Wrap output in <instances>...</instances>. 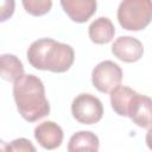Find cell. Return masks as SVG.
<instances>
[{"label": "cell", "instance_id": "cell-1", "mask_svg": "<svg viewBox=\"0 0 152 152\" xmlns=\"http://www.w3.org/2000/svg\"><path fill=\"white\" fill-rule=\"evenodd\" d=\"M13 97L19 114L28 122L37 121L50 113L44 83L32 74H24L13 83Z\"/></svg>", "mask_w": 152, "mask_h": 152}, {"label": "cell", "instance_id": "cell-2", "mask_svg": "<svg viewBox=\"0 0 152 152\" xmlns=\"http://www.w3.org/2000/svg\"><path fill=\"white\" fill-rule=\"evenodd\" d=\"M26 56L33 68L52 72H65L70 69L75 59L74 49L69 44L51 38L34 40L28 46Z\"/></svg>", "mask_w": 152, "mask_h": 152}, {"label": "cell", "instance_id": "cell-3", "mask_svg": "<svg viewBox=\"0 0 152 152\" xmlns=\"http://www.w3.org/2000/svg\"><path fill=\"white\" fill-rule=\"evenodd\" d=\"M151 19L152 4L150 0H124L118 7V20L125 30H142Z\"/></svg>", "mask_w": 152, "mask_h": 152}, {"label": "cell", "instance_id": "cell-4", "mask_svg": "<svg viewBox=\"0 0 152 152\" xmlns=\"http://www.w3.org/2000/svg\"><path fill=\"white\" fill-rule=\"evenodd\" d=\"M71 113L80 124L93 125L102 119L103 106L99 97L88 93H82L72 100Z\"/></svg>", "mask_w": 152, "mask_h": 152}, {"label": "cell", "instance_id": "cell-5", "mask_svg": "<svg viewBox=\"0 0 152 152\" xmlns=\"http://www.w3.org/2000/svg\"><path fill=\"white\" fill-rule=\"evenodd\" d=\"M122 81V70L113 61L100 62L91 71L93 86L101 93H110L120 86Z\"/></svg>", "mask_w": 152, "mask_h": 152}, {"label": "cell", "instance_id": "cell-6", "mask_svg": "<svg viewBox=\"0 0 152 152\" xmlns=\"http://www.w3.org/2000/svg\"><path fill=\"white\" fill-rule=\"evenodd\" d=\"M113 55L122 62L133 63L139 61L144 53L142 43L132 36H121L112 45Z\"/></svg>", "mask_w": 152, "mask_h": 152}, {"label": "cell", "instance_id": "cell-7", "mask_svg": "<svg viewBox=\"0 0 152 152\" xmlns=\"http://www.w3.org/2000/svg\"><path fill=\"white\" fill-rule=\"evenodd\" d=\"M63 129L53 121H44L34 128V138L45 150H55L63 141Z\"/></svg>", "mask_w": 152, "mask_h": 152}, {"label": "cell", "instance_id": "cell-8", "mask_svg": "<svg viewBox=\"0 0 152 152\" xmlns=\"http://www.w3.org/2000/svg\"><path fill=\"white\" fill-rule=\"evenodd\" d=\"M61 6L72 21L86 23L96 12L95 0H62Z\"/></svg>", "mask_w": 152, "mask_h": 152}, {"label": "cell", "instance_id": "cell-9", "mask_svg": "<svg viewBox=\"0 0 152 152\" xmlns=\"http://www.w3.org/2000/svg\"><path fill=\"white\" fill-rule=\"evenodd\" d=\"M151 106H152V101L148 96L137 93V95L132 101V104L128 112V118L139 127L150 128L151 127Z\"/></svg>", "mask_w": 152, "mask_h": 152}, {"label": "cell", "instance_id": "cell-10", "mask_svg": "<svg viewBox=\"0 0 152 152\" xmlns=\"http://www.w3.org/2000/svg\"><path fill=\"white\" fill-rule=\"evenodd\" d=\"M89 38L95 44H107L109 43L114 34H115V27L112 20L107 17H100L95 19L88 28Z\"/></svg>", "mask_w": 152, "mask_h": 152}, {"label": "cell", "instance_id": "cell-11", "mask_svg": "<svg viewBox=\"0 0 152 152\" xmlns=\"http://www.w3.org/2000/svg\"><path fill=\"white\" fill-rule=\"evenodd\" d=\"M99 138L90 131H80L71 135L68 152H99Z\"/></svg>", "mask_w": 152, "mask_h": 152}, {"label": "cell", "instance_id": "cell-12", "mask_svg": "<svg viewBox=\"0 0 152 152\" xmlns=\"http://www.w3.org/2000/svg\"><path fill=\"white\" fill-rule=\"evenodd\" d=\"M137 91L126 86H118L110 91V104L114 112L121 116H128L132 101Z\"/></svg>", "mask_w": 152, "mask_h": 152}, {"label": "cell", "instance_id": "cell-13", "mask_svg": "<svg viewBox=\"0 0 152 152\" xmlns=\"http://www.w3.org/2000/svg\"><path fill=\"white\" fill-rule=\"evenodd\" d=\"M24 75L21 61L12 53L0 55V77L8 82H15Z\"/></svg>", "mask_w": 152, "mask_h": 152}, {"label": "cell", "instance_id": "cell-14", "mask_svg": "<svg viewBox=\"0 0 152 152\" xmlns=\"http://www.w3.org/2000/svg\"><path fill=\"white\" fill-rule=\"evenodd\" d=\"M23 6L25 11L32 15H43L51 10V0H23Z\"/></svg>", "mask_w": 152, "mask_h": 152}, {"label": "cell", "instance_id": "cell-15", "mask_svg": "<svg viewBox=\"0 0 152 152\" xmlns=\"http://www.w3.org/2000/svg\"><path fill=\"white\" fill-rule=\"evenodd\" d=\"M10 152H37L33 144L26 138L14 139L8 144Z\"/></svg>", "mask_w": 152, "mask_h": 152}, {"label": "cell", "instance_id": "cell-16", "mask_svg": "<svg viewBox=\"0 0 152 152\" xmlns=\"http://www.w3.org/2000/svg\"><path fill=\"white\" fill-rule=\"evenodd\" d=\"M15 2L13 0H0V23L6 21L14 13Z\"/></svg>", "mask_w": 152, "mask_h": 152}, {"label": "cell", "instance_id": "cell-17", "mask_svg": "<svg viewBox=\"0 0 152 152\" xmlns=\"http://www.w3.org/2000/svg\"><path fill=\"white\" fill-rule=\"evenodd\" d=\"M0 152H10V146L7 142L0 139Z\"/></svg>", "mask_w": 152, "mask_h": 152}]
</instances>
